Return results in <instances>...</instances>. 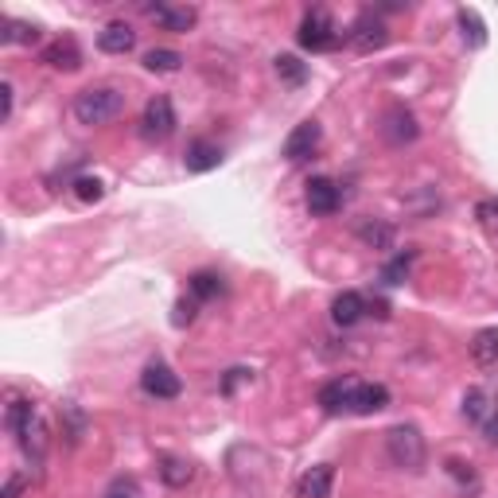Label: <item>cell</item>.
I'll return each mask as SVG.
<instances>
[{
  "mask_svg": "<svg viewBox=\"0 0 498 498\" xmlns=\"http://www.w3.org/2000/svg\"><path fill=\"white\" fill-rule=\"evenodd\" d=\"M8 428L20 436V448H24V456L31 459H43V448H47V425H43L39 409L24 398H13V405H8Z\"/></svg>",
  "mask_w": 498,
  "mask_h": 498,
  "instance_id": "6da1fadb",
  "label": "cell"
},
{
  "mask_svg": "<svg viewBox=\"0 0 498 498\" xmlns=\"http://www.w3.org/2000/svg\"><path fill=\"white\" fill-rule=\"evenodd\" d=\"M124 109V94L117 86H90L74 98V117L78 124H106Z\"/></svg>",
  "mask_w": 498,
  "mask_h": 498,
  "instance_id": "7a4b0ae2",
  "label": "cell"
},
{
  "mask_svg": "<svg viewBox=\"0 0 498 498\" xmlns=\"http://www.w3.org/2000/svg\"><path fill=\"white\" fill-rule=\"evenodd\" d=\"M386 456L401 471H421L425 463V436L413 425H398L386 433Z\"/></svg>",
  "mask_w": 498,
  "mask_h": 498,
  "instance_id": "3957f363",
  "label": "cell"
},
{
  "mask_svg": "<svg viewBox=\"0 0 498 498\" xmlns=\"http://www.w3.org/2000/svg\"><path fill=\"white\" fill-rule=\"evenodd\" d=\"M347 39H350V47L362 51V55H370V51H382L390 43V28L382 24V16H374V13H362L355 24H350L347 31Z\"/></svg>",
  "mask_w": 498,
  "mask_h": 498,
  "instance_id": "277c9868",
  "label": "cell"
},
{
  "mask_svg": "<svg viewBox=\"0 0 498 498\" xmlns=\"http://www.w3.org/2000/svg\"><path fill=\"white\" fill-rule=\"evenodd\" d=\"M300 47L304 51H331L339 47V28L327 13H308L300 24Z\"/></svg>",
  "mask_w": 498,
  "mask_h": 498,
  "instance_id": "5b68a950",
  "label": "cell"
},
{
  "mask_svg": "<svg viewBox=\"0 0 498 498\" xmlns=\"http://www.w3.org/2000/svg\"><path fill=\"white\" fill-rule=\"evenodd\" d=\"M141 133L149 141H167L176 133V109L167 98H152L144 106V117H141Z\"/></svg>",
  "mask_w": 498,
  "mask_h": 498,
  "instance_id": "8992f818",
  "label": "cell"
},
{
  "mask_svg": "<svg viewBox=\"0 0 498 498\" xmlns=\"http://www.w3.org/2000/svg\"><path fill=\"white\" fill-rule=\"evenodd\" d=\"M141 390L149 393V398H156V401H172V398H179V374H172V366H164V362H149L144 366V374H141Z\"/></svg>",
  "mask_w": 498,
  "mask_h": 498,
  "instance_id": "52a82bcc",
  "label": "cell"
},
{
  "mask_svg": "<svg viewBox=\"0 0 498 498\" xmlns=\"http://www.w3.org/2000/svg\"><path fill=\"white\" fill-rule=\"evenodd\" d=\"M390 405V390L386 386H374V382H350V398H347V413L370 416L378 409Z\"/></svg>",
  "mask_w": 498,
  "mask_h": 498,
  "instance_id": "ba28073f",
  "label": "cell"
},
{
  "mask_svg": "<svg viewBox=\"0 0 498 498\" xmlns=\"http://www.w3.org/2000/svg\"><path fill=\"white\" fill-rule=\"evenodd\" d=\"M382 137H386L393 149H401V144H413L416 137H421V124H416V117L409 109H390L386 117H382Z\"/></svg>",
  "mask_w": 498,
  "mask_h": 498,
  "instance_id": "9c48e42d",
  "label": "cell"
},
{
  "mask_svg": "<svg viewBox=\"0 0 498 498\" xmlns=\"http://www.w3.org/2000/svg\"><path fill=\"white\" fill-rule=\"evenodd\" d=\"M320 121H304V124H296V129L288 133V141H285V156L292 164H300V160H308V156L320 149Z\"/></svg>",
  "mask_w": 498,
  "mask_h": 498,
  "instance_id": "30bf717a",
  "label": "cell"
},
{
  "mask_svg": "<svg viewBox=\"0 0 498 498\" xmlns=\"http://www.w3.org/2000/svg\"><path fill=\"white\" fill-rule=\"evenodd\" d=\"M331 486H335V468L331 463H315V468L300 475L296 494L300 498H331Z\"/></svg>",
  "mask_w": 498,
  "mask_h": 498,
  "instance_id": "8fae6325",
  "label": "cell"
},
{
  "mask_svg": "<svg viewBox=\"0 0 498 498\" xmlns=\"http://www.w3.org/2000/svg\"><path fill=\"white\" fill-rule=\"evenodd\" d=\"M149 16L164 31H191V28H195V20H199V13L191 4H152Z\"/></svg>",
  "mask_w": 498,
  "mask_h": 498,
  "instance_id": "7c38bea8",
  "label": "cell"
},
{
  "mask_svg": "<svg viewBox=\"0 0 498 498\" xmlns=\"http://www.w3.org/2000/svg\"><path fill=\"white\" fill-rule=\"evenodd\" d=\"M219 164H222V149H219V144H210V141H191L187 144V152H184V167H187V172L202 176V172H214Z\"/></svg>",
  "mask_w": 498,
  "mask_h": 498,
  "instance_id": "4fadbf2b",
  "label": "cell"
},
{
  "mask_svg": "<svg viewBox=\"0 0 498 498\" xmlns=\"http://www.w3.org/2000/svg\"><path fill=\"white\" fill-rule=\"evenodd\" d=\"M339 202H343V195H339V187L331 184V179H312L308 184V210L320 214V219H327V214L339 210Z\"/></svg>",
  "mask_w": 498,
  "mask_h": 498,
  "instance_id": "5bb4252c",
  "label": "cell"
},
{
  "mask_svg": "<svg viewBox=\"0 0 498 498\" xmlns=\"http://www.w3.org/2000/svg\"><path fill=\"white\" fill-rule=\"evenodd\" d=\"M98 47L106 51V55H129L133 47H137V31H133L129 24H106L98 31Z\"/></svg>",
  "mask_w": 498,
  "mask_h": 498,
  "instance_id": "9a60e30c",
  "label": "cell"
},
{
  "mask_svg": "<svg viewBox=\"0 0 498 498\" xmlns=\"http://www.w3.org/2000/svg\"><path fill=\"white\" fill-rule=\"evenodd\" d=\"M43 63L51 66V71H78L82 66V51H78V43L74 39H55L47 51H43Z\"/></svg>",
  "mask_w": 498,
  "mask_h": 498,
  "instance_id": "2e32d148",
  "label": "cell"
},
{
  "mask_svg": "<svg viewBox=\"0 0 498 498\" xmlns=\"http://www.w3.org/2000/svg\"><path fill=\"white\" fill-rule=\"evenodd\" d=\"M362 312H366V300H362L358 292H339L335 304H331V320L339 327H355L362 320Z\"/></svg>",
  "mask_w": 498,
  "mask_h": 498,
  "instance_id": "e0dca14e",
  "label": "cell"
},
{
  "mask_svg": "<svg viewBox=\"0 0 498 498\" xmlns=\"http://www.w3.org/2000/svg\"><path fill=\"white\" fill-rule=\"evenodd\" d=\"M471 358L479 366H498V327H483L471 339Z\"/></svg>",
  "mask_w": 498,
  "mask_h": 498,
  "instance_id": "ac0fdd59",
  "label": "cell"
},
{
  "mask_svg": "<svg viewBox=\"0 0 498 498\" xmlns=\"http://www.w3.org/2000/svg\"><path fill=\"white\" fill-rule=\"evenodd\" d=\"M494 413V401H491V393L486 390H468L463 393V416H468L471 425H486V416Z\"/></svg>",
  "mask_w": 498,
  "mask_h": 498,
  "instance_id": "d6986e66",
  "label": "cell"
},
{
  "mask_svg": "<svg viewBox=\"0 0 498 498\" xmlns=\"http://www.w3.org/2000/svg\"><path fill=\"white\" fill-rule=\"evenodd\" d=\"M456 24H459V36H463V43H468V47L479 51L483 43H486V28H483V20H479V13H475V8H459Z\"/></svg>",
  "mask_w": 498,
  "mask_h": 498,
  "instance_id": "ffe728a7",
  "label": "cell"
},
{
  "mask_svg": "<svg viewBox=\"0 0 498 498\" xmlns=\"http://www.w3.org/2000/svg\"><path fill=\"white\" fill-rule=\"evenodd\" d=\"M144 66H149L152 74H172L184 66V55L172 47H152V51H144Z\"/></svg>",
  "mask_w": 498,
  "mask_h": 498,
  "instance_id": "44dd1931",
  "label": "cell"
},
{
  "mask_svg": "<svg viewBox=\"0 0 498 498\" xmlns=\"http://www.w3.org/2000/svg\"><path fill=\"white\" fill-rule=\"evenodd\" d=\"M160 479L167 486H187L191 479H195V468H191L187 459H179V456H164L160 459Z\"/></svg>",
  "mask_w": 498,
  "mask_h": 498,
  "instance_id": "7402d4cb",
  "label": "cell"
},
{
  "mask_svg": "<svg viewBox=\"0 0 498 498\" xmlns=\"http://www.w3.org/2000/svg\"><path fill=\"white\" fill-rule=\"evenodd\" d=\"M0 28H4V31H0V39H4V43H39V28L36 24H24V20L8 16Z\"/></svg>",
  "mask_w": 498,
  "mask_h": 498,
  "instance_id": "603a6c76",
  "label": "cell"
},
{
  "mask_svg": "<svg viewBox=\"0 0 498 498\" xmlns=\"http://www.w3.org/2000/svg\"><path fill=\"white\" fill-rule=\"evenodd\" d=\"M347 398H350V382H331L320 390V405L327 413H347Z\"/></svg>",
  "mask_w": 498,
  "mask_h": 498,
  "instance_id": "cb8c5ba5",
  "label": "cell"
},
{
  "mask_svg": "<svg viewBox=\"0 0 498 498\" xmlns=\"http://www.w3.org/2000/svg\"><path fill=\"white\" fill-rule=\"evenodd\" d=\"M273 66H277L280 82H288V86H300L304 78H308V66H304V63L296 59V55H277Z\"/></svg>",
  "mask_w": 498,
  "mask_h": 498,
  "instance_id": "d4e9b609",
  "label": "cell"
},
{
  "mask_svg": "<svg viewBox=\"0 0 498 498\" xmlns=\"http://www.w3.org/2000/svg\"><path fill=\"white\" fill-rule=\"evenodd\" d=\"M358 237L366 245H374V249H390L393 245V230H390V226H382V222H362Z\"/></svg>",
  "mask_w": 498,
  "mask_h": 498,
  "instance_id": "484cf974",
  "label": "cell"
},
{
  "mask_svg": "<svg viewBox=\"0 0 498 498\" xmlns=\"http://www.w3.org/2000/svg\"><path fill=\"white\" fill-rule=\"evenodd\" d=\"M191 292H195L199 300L222 296V277L219 273H195V277H191Z\"/></svg>",
  "mask_w": 498,
  "mask_h": 498,
  "instance_id": "4316f807",
  "label": "cell"
},
{
  "mask_svg": "<svg viewBox=\"0 0 498 498\" xmlns=\"http://www.w3.org/2000/svg\"><path fill=\"white\" fill-rule=\"evenodd\" d=\"M409 265H413V253H398V257H393V262H390L386 269H382V277H386L390 285H401V280L409 277Z\"/></svg>",
  "mask_w": 498,
  "mask_h": 498,
  "instance_id": "83f0119b",
  "label": "cell"
},
{
  "mask_svg": "<svg viewBox=\"0 0 498 498\" xmlns=\"http://www.w3.org/2000/svg\"><path fill=\"white\" fill-rule=\"evenodd\" d=\"M74 195L82 199V202H98L101 195H106V187H101L98 179H90V176H82V179H74Z\"/></svg>",
  "mask_w": 498,
  "mask_h": 498,
  "instance_id": "f1b7e54d",
  "label": "cell"
},
{
  "mask_svg": "<svg viewBox=\"0 0 498 498\" xmlns=\"http://www.w3.org/2000/svg\"><path fill=\"white\" fill-rule=\"evenodd\" d=\"M242 382H249V370H242V366L230 370V374L222 378V393H234L237 386H242Z\"/></svg>",
  "mask_w": 498,
  "mask_h": 498,
  "instance_id": "f546056e",
  "label": "cell"
},
{
  "mask_svg": "<svg viewBox=\"0 0 498 498\" xmlns=\"http://www.w3.org/2000/svg\"><path fill=\"white\" fill-rule=\"evenodd\" d=\"M448 471H451V475H456V479H459V483H475V471L468 468V463H459V459H448Z\"/></svg>",
  "mask_w": 498,
  "mask_h": 498,
  "instance_id": "4dcf8cb0",
  "label": "cell"
},
{
  "mask_svg": "<svg viewBox=\"0 0 498 498\" xmlns=\"http://www.w3.org/2000/svg\"><path fill=\"white\" fill-rule=\"evenodd\" d=\"M483 436H486V444H494V448H498V405H494V413L486 416V425H483Z\"/></svg>",
  "mask_w": 498,
  "mask_h": 498,
  "instance_id": "1f68e13d",
  "label": "cell"
},
{
  "mask_svg": "<svg viewBox=\"0 0 498 498\" xmlns=\"http://www.w3.org/2000/svg\"><path fill=\"white\" fill-rule=\"evenodd\" d=\"M475 214H479L483 222H498V202L494 199H483L479 207H475Z\"/></svg>",
  "mask_w": 498,
  "mask_h": 498,
  "instance_id": "d6a6232c",
  "label": "cell"
},
{
  "mask_svg": "<svg viewBox=\"0 0 498 498\" xmlns=\"http://www.w3.org/2000/svg\"><path fill=\"white\" fill-rule=\"evenodd\" d=\"M179 315H176V323H191L195 320V304H187V300H179V308H176Z\"/></svg>",
  "mask_w": 498,
  "mask_h": 498,
  "instance_id": "836d02e7",
  "label": "cell"
},
{
  "mask_svg": "<svg viewBox=\"0 0 498 498\" xmlns=\"http://www.w3.org/2000/svg\"><path fill=\"white\" fill-rule=\"evenodd\" d=\"M24 494V479H20V475H13V479H8V486H4V498H20Z\"/></svg>",
  "mask_w": 498,
  "mask_h": 498,
  "instance_id": "e575fe53",
  "label": "cell"
},
{
  "mask_svg": "<svg viewBox=\"0 0 498 498\" xmlns=\"http://www.w3.org/2000/svg\"><path fill=\"white\" fill-rule=\"evenodd\" d=\"M0 98H4V121H8V117H13V86H8V82L0 86Z\"/></svg>",
  "mask_w": 498,
  "mask_h": 498,
  "instance_id": "d590c367",
  "label": "cell"
},
{
  "mask_svg": "<svg viewBox=\"0 0 498 498\" xmlns=\"http://www.w3.org/2000/svg\"><path fill=\"white\" fill-rule=\"evenodd\" d=\"M106 498H133V494H129V491H109Z\"/></svg>",
  "mask_w": 498,
  "mask_h": 498,
  "instance_id": "8d00e7d4",
  "label": "cell"
}]
</instances>
